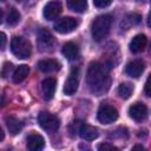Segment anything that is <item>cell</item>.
Instances as JSON below:
<instances>
[{
    "label": "cell",
    "mask_w": 151,
    "mask_h": 151,
    "mask_svg": "<svg viewBox=\"0 0 151 151\" xmlns=\"http://www.w3.org/2000/svg\"><path fill=\"white\" fill-rule=\"evenodd\" d=\"M79 136L85 140H93L99 136V132L96 127L84 123L79 127Z\"/></svg>",
    "instance_id": "cell-15"
},
{
    "label": "cell",
    "mask_w": 151,
    "mask_h": 151,
    "mask_svg": "<svg viewBox=\"0 0 151 151\" xmlns=\"http://www.w3.org/2000/svg\"><path fill=\"white\" fill-rule=\"evenodd\" d=\"M18 1H21V0H18Z\"/></svg>",
    "instance_id": "cell-34"
},
{
    "label": "cell",
    "mask_w": 151,
    "mask_h": 151,
    "mask_svg": "<svg viewBox=\"0 0 151 151\" xmlns=\"http://www.w3.org/2000/svg\"><path fill=\"white\" fill-rule=\"evenodd\" d=\"M67 7L74 12L83 13L87 8V0H67Z\"/></svg>",
    "instance_id": "cell-21"
},
{
    "label": "cell",
    "mask_w": 151,
    "mask_h": 151,
    "mask_svg": "<svg viewBox=\"0 0 151 151\" xmlns=\"http://www.w3.org/2000/svg\"><path fill=\"white\" fill-rule=\"evenodd\" d=\"M79 85V70L77 67H73L68 74L67 80L64 85V93L67 96H72L77 92Z\"/></svg>",
    "instance_id": "cell-7"
},
{
    "label": "cell",
    "mask_w": 151,
    "mask_h": 151,
    "mask_svg": "<svg viewBox=\"0 0 151 151\" xmlns=\"http://www.w3.org/2000/svg\"><path fill=\"white\" fill-rule=\"evenodd\" d=\"M28 73H29V67L27 65H25V64L24 65H19L15 68V71H14V73L12 76V79H13V81L15 84H19V83H21L22 80H25L27 78Z\"/></svg>",
    "instance_id": "cell-20"
},
{
    "label": "cell",
    "mask_w": 151,
    "mask_h": 151,
    "mask_svg": "<svg viewBox=\"0 0 151 151\" xmlns=\"http://www.w3.org/2000/svg\"><path fill=\"white\" fill-rule=\"evenodd\" d=\"M37 66H38V68L41 72H45V73L54 72V71H58L60 68V64L55 59H44V60H40Z\"/></svg>",
    "instance_id": "cell-17"
},
{
    "label": "cell",
    "mask_w": 151,
    "mask_h": 151,
    "mask_svg": "<svg viewBox=\"0 0 151 151\" xmlns=\"http://www.w3.org/2000/svg\"><path fill=\"white\" fill-rule=\"evenodd\" d=\"M53 42H54V38H53L52 33L48 29H46V28L39 29V32H38V44L41 47V50L52 47Z\"/></svg>",
    "instance_id": "cell-13"
},
{
    "label": "cell",
    "mask_w": 151,
    "mask_h": 151,
    "mask_svg": "<svg viewBox=\"0 0 151 151\" xmlns=\"http://www.w3.org/2000/svg\"><path fill=\"white\" fill-rule=\"evenodd\" d=\"M86 83L92 93L96 96L104 94L107 92L111 85L110 67L98 61L91 63L86 74Z\"/></svg>",
    "instance_id": "cell-1"
},
{
    "label": "cell",
    "mask_w": 151,
    "mask_h": 151,
    "mask_svg": "<svg viewBox=\"0 0 151 151\" xmlns=\"http://www.w3.org/2000/svg\"><path fill=\"white\" fill-rule=\"evenodd\" d=\"M12 68H13V65L11 63H8V61L4 63V65H2V67L0 70V76L2 78H7L9 76V72L12 71Z\"/></svg>",
    "instance_id": "cell-24"
},
{
    "label": "cell",
    "mask_w": 151,
    "mask_h": 151,
    "mask_svg": "<svg viewBox=\"0 0 151 151\" xmlns=\"http://www.w3.org/2000/svg\"><path fill=\"white\" fill-rule=\"evenodd\" d=\"M26 142H27L26 146L31 151H39V150H42L44 146H45V140H44L42 136H40L39 133H31V134H28Z\"/></svg>",
    "instance_id": "cell-11"
},
{
    "label": "cell",
    "mask_w": 151,
    "mask_h": 151,
    "mask_svg": "<svg viewBox=\"0 0 151 151\" xmlns=\"http://www.w3.org/2000/svg\"><path fill=\"white\" fill-rule=\"evenodd\" d=\"M41 87H42V92H44L45 99L50 100L54 96L55 87H57V80L54 78H52V77H48V78H46V79L42 80Z\"/></svg>",
    "instance_id": "cell-14"
},
{
    "label": "cell",
    "mask_w": 151,
    "mask_h": 151,
    "mask_svg": "<svg viewBox=\"0 0 151 151\" xmlns=\"http://www.w3.org/2000/svg\"><path fill=\"white\" fill-rule=\"evenodd\" d=\"M78 20L72 18V17H65L59 19L55 24H54V29L60 33V34H67L71 33L72 31H74L78 26Z\"/></svg>",
    "instance_id": "cell-6"
},
{
    "label": "cell",
    "mask_w": 151,
    "mask_h": 151,
    "mask_svg": "<svg viewBox=\"0 0 151 151\" xmlns=\"http://www.w3.org/2000/svg\"><path fill=\"white\" fill-rule=\"evenodd\" d=\"M5 122H6V126H7L8 131H9V133L13 134V136L18 134L22 130V126H24L22 122L19 120L18 118H15V117H12V116L6 117Z\"/></svg>",
    "instance_id": "cell-18"
},
{
    "label": "cell",
    "mask_w": 151,
    "mask_h": 151,
    "mask_svg": "<svg viewBox=\"0 0 151 151\" xmlns=\"http://www.w3.org/2000/svg\"><path fill=\"white\" fill-rule=\"evenodd\" d=\"M133 92V86L129 83H122L118 86V94L123 99H129Z\"/></svg>",
    "instance_id": "cell-22"
},
{
    "label": "cell",
    "mask_w": 151,
    "mask_h": 151,
    "mask_svg": "<svg viewBox=\"0 0 151 151\" xmlns=\"http://www.w3.org/2000/svg\"><path fill=\"white\" fill-rule=\"evenodd\" d=\"M139 1H142V0H139Z\"/></svg>",
    "instance_id": "cell-35"
},
{
    "label": "cell",
    "mask_w": 151,
    "mask_h": 151,
    "mask_svg": "<svg viewBox=\"0 0 151 151\" xmlns=\"http://www.w3.org/2000/svg\"><path fill=\"white\" fill-rule=\"evenodd\" d=\"M20 21V13L15 8H11L7 15V24L9 26H15Z\"/></svg>",
    "instance_id": "cell-23"
},
{
    "label": "cell",
    "mask_w": 151,
    "mask_h": 151,
    "mask_svg": "<svg viewBox=\"0 0 151 151\" xmlns=\"http://www.w3.org/2000/svg\"><path fill=\"white\" fill-rule=\"evenodd\" d=\"M11 51L17 58L26 59V58H29L32 53V46L27 39H25L24 37L17 35V37H13L11 40Z\"/></svg>",
    "instance_id": "cell-3"
},
{
    "label": "cell",
    "mask_w": 151,
    "mask_h": 151,
    "mask_svg": "<svg viewBox=\"0 0 151 151\" xmlns=\"http://www.w3.org/2000/svg\"><path fill=\"white\" fill-rule=\"evenodd\" d=\"M5 104H6L5 98H4V97H0V109H1V107H4V106H5Z\"/></svg>",
    "instance_id": "cell-29"
},
{
    "label": "cell",
    "mask_w": 151,
    "mask_h": 151,
    "mask_svg": "<svg viewBox=\"0 0 151 151\" xmlns=\"http://www.w3.org/2000/svg\"><path fill=\"white\" fill-rule=\"evenodd\" d=\"M0 1H5V0H0Z\"/></svg>",
    "instance_id": "cell-33"
},
{
    "label": "cell",
    "mask_w": 151,
    "mask_h": 151,
    "mask_svg": "<svg viewBox=\"0 0 151 151\" xmlns=\"http://www.w3.org/2000/svg\"><path fill=\"white\" fill-rule=\"evenodd\" d=\"M38 123L41 126V129H44L45 131L53 133L59 129L60 125V120L57 116L48 113V112H40L38 116Z\"/></svg>",
    "instance_id": "cell-4"
},
{
    "label": "cell",
    "mask_w": 151,
    "mask_h": 151,
    "mask_svg": "<svg viewBox=\"0 0 151 151\" xmlns=\"http://www.w3.org/2000/svg\"><path fill=\"white\" fill-rule=\"evenodd\" d=\"M145 70V63L140 59H136V60H132L130 61L126 67H125V73L129 76V77H132V78H138L143 71Z\"/></svg>",
    "instance_id": "cell-10"
},
{
    "label": "cell",
    "mask_w": 151,
    "mask_h": 151,
    "mask_svg": "<svg viewBox=\"0 0 151 151\" xmlns=\"http://www.w3.org/2000/svg\"><path fill=\"white\" fill-rule=\"evenodd\" d=\"M63 11V6L61 2L58 0H52L50 2H47V5L44 7V18L46 20H54Z\"/></svg>",
    "instance_id": "cell-8"
},
{
    "label": "cell",
    "mask_w": 151,
    "mask_h": 151,
    "mask_svg": "<svg viewBox=\"0 0 151 151\" xmlns=\"http://www.w3.org/2000/svg\"><path fill=\"white\" fill-rule=\"evenodd\" d=\"M98 150H114V151H118V147H116L114 145L112 144H109V143H103V144H99L98 145Z\"/></svg>",
    "instance_id": "cell-26"
},
{
    "label": "cell",
    "mask_w": 151,
    "mask_h": 151,
    "mask_svg": "<svg viewBox=\"0 0 151 151\" xmlns=\"http://www.w3.org/2000/svg\"><path fill=\"white\" fill-rule=\"evenodd\" d=\"M1 21H2V11L0 9V24H1Z\"/></svg>",
    "instance_id": "cell-32"
},
{
    "label": "cell",
    "mask_w": 151,
    "mask_h": 151,
    "mask_svg": "<svg viewBox=\"0 0 151 151\" xmlns=\"http://www.w3.org/2000/svg\"><path fill=\"white\" fill-rule=\"evenodd\" d=\"M129 116L136 120L142 122L147 117V107L143 103H134L129 107Z\"/></svg>",
    "instance_id": "cell-9"
},
{
    "label": "cell",
    "mask_w": 151,
    "mask_h": 151,
    "mask_svg": "<svg viewBox=\"0 0 151 151\" xmlns=\"http://www.w3.org/2000/svg\"><path fill=\"white\" fill-rule=\"evenodd\" d=\"M7 42V37L4 32H0V50H4Z\"/></svg>",
    "instance_id": "cell-27"
},
{
    "label": "cell",
    "mask_w": 151,
    "mask_h": 151,
    "mask_svg": "<svg viewBox=\"0 0 151 151\" xmlns=\"http://www.w3.org/2000/svg\"><path fill=\"white\" fill-rule=\"evenodd\" d=\"M61 53H63V55L66 59H68V60H76L79 57V47L74 42L68 41V42H66L63 46Z\"/></svg>",
    "instance_id": "cell-16"
},
{
    "label": "cell",
    "mask_w": 151,
    "mask_h": 151,
    "mask_svg": "<svg viewBox=\"0 0 151 151\" xmlns=\"http://www.w3.org/2000/svg\"><path fill=\"white\" fill-rule=\"evenodd\" d=\"M4 138H5V133H4V131H2V129H1V126H0V142H2Z\"/></svg>",
    "instance_id": "cell-30"
},
{
    "label": "cell",
    "mask_w": 151,
    "mask_h": 151,
    "mask_svg": "<svg viewBox=\"0 0 151 151\" xmlns=\"http://www.w3.org/2000/svg\"><path fill=\"white\" fill-rule=\"evenodd\" d=\"M112 0H93V5L98 8H104L107 7L109 5H111Z\"/></svg>",
    "instance_id": "cell-25"
},
{
    "label": "cell",
    "mask_w": 151,
    "mask_h": 151,
    "mask_svg": "<svg viewBox=\"0 0 151 151\" xmlns=\"http://www.w3.org/2000/svg\"><path fill=\"white\" fill-rule=\"evenodd\" d=\"M149 81H150V77H147V79H146V81H145V94L147 96V97H150L151 96V92H150V84H149Z\"/></svg>",
    "instance_id": "cell-28"
},
{
    "label": "cell",
    "mask_w": 151,
    "mask_h": 151,
    "mask_svg": "<svg viewBox=\"0 0 151 151\" xmlns=\"http://www.w3.org/2000/svg\"><path fill=\"white\" fill-rule=\"evenodd\" d=\"M140 21H142V15L140 14H138V13H129L122 20L120 26L124 29H129L132 26H137L138 24H140Z\"/></svg>",
    "instance_id": "cell-19"
},
{
    "label": "cell",
    "mask_w": 151,
    "mask_h": 151,
    "mask_svg": "<svg viewBox=\"0 0 151 151\" xmlns=\"http://www.w3.org/2000/svg\"><path fill=\"white\" fill-rule=\"evenodd\" d=\"M147 44V38L145 34H137L132 38V40L129 44V48L132 53H139L142 51H144L145 46Z\"/></svg>",
    "instance_id": "cell-12"
},
{
    "label": "cell",
    "mask_w": 151,
    "mask_h": 151,
    "mask_svg": "<svg viewBox=\"0 0 151 151\" xmlns=\"http://www.w3.org/2000/svg\"><path fill=\"white\" fill-rule=\"evenodd\" d=\"M112 21L113 19L110 14H103V15L97 17L91 25V33H92L93 40L96 41L103 40L109 34Z\"/></svg>",
    "instance_id": "cell-2"
},
{
    "label": "cell",
    "mask_w": 151,
    "mask_h": 151,
    "mask_svg": "<svg viewBox=\"0 0 151 151\" xmlns=\"http://www.w3.org/2000/svg\"><path fill=\"white\" fill-rule=\"evenodd\" d=\"M136 149H139V150H145V149H144L142 145H134V146L132 147V150H136Z\"/></svg>",
    "instance_id": "cell-31"
},
{
    "label": "cell",
    "mask_w": 151,
    "mask_h": 151,
    "mask_svg": "<svg viewBox=\"0 0 151 151\" xmlns=\"http://www.w3.org/2000/svg\"><path fill=\"white\" fill-rule=\"evenodd\" d=\"M118 111L116 107L109 104H103L98 109L97 118L101 124H111L118 119Z\"/></svg>",
    "instance_id": "cell-5"
}]
</instances>
